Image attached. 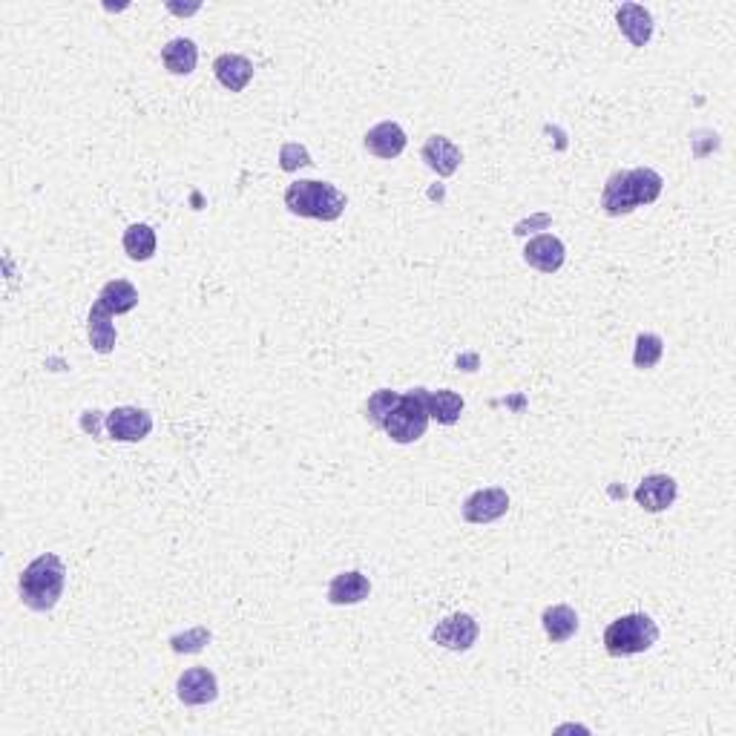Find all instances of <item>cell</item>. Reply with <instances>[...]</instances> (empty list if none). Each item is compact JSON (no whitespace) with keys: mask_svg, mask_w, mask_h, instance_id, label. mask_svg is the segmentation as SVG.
I'll return each instance as SVG.
<instances>
[{"mask_svg":"<svg viewBox=\"0 0 736 736\" xmlns=\"http://www.w3.org/2000/svg\"><path fill=\"white\" fill-rule=\"evenodd\" d=\"M541 624H544V633L550 636V642L564 644L578 633V613L570 604H552L544 610Z\"/></svg>","mask_w":736,"mask_h":736,"instance_id":"17","label":"cell"},{"mask_svg":"<svg viewBox=\"0 0 736 736\" xmlns=\"http://www.w3.org/2000/svg\"><path fill=\"white\" fill-rule=\"evenodd\" d=\"M176 693H179V699H182L184 705L199 708V705L216 702V696H219V682H216L213 670H207V667H190V670H184L182 676H179Z\"/></svg>","mask_w":736,"mask_h":736,"instance_id":"9","label":"cell"},{"mask_svg":"<svg viewBox=\"0 0 736 736\" xmlns=\"http://www.w3.org/2000/svg\"><path fill=\"white\" fill-rule=\"evenodd\" d=\"M524 259H527L529 268H535L541 274H555V271H561V265L567 259V248L558 236L544 233V236L529 239L527 248H524Z\"/></svg>","mask_w":736,"mask_h":736,"instance_id":"10","label":"cell"},{"mask_svg":"<svg viewBox=\"0 0 736 736\" xmlns=\"http://www.w3.org/2000/svg\"><path fill=\"white\" fill-rule=\"evenodd\" d=\"M662 354H665V340L659 334H639L633 348V366L639 371H650L659 366Z\"/></svg>","mask_w":736,"mask_h":736,"instance_id":"23","label":"cell"},{"mask_svg":"<svg viewBox=\"0 0 736 736\" xmlns=\"http://www.w3.org/2000/svg\"><path fill=\"white\" fill-rule=\"evenodd\" d=\"M676 495H679V486L670 475H647L633 492L636 504L642 506L644 512H665L673 506Z\"/></svg>","mask_w":736,"mask_h":736,"instance_id":"11","label":"cell"},{"mask_svg":"<svg viewBox=\"0 0 736 736\" xmlns=\"http://www.w3.org/2000/svg\"><path fill=\"white\" fill-rule=\"evenodd\" d=\"M420 156H423V161L435 170L437 176H443V179H449V176L460 167V161H463V153H460L458 144L446 136L426 138Z\"/></svg>","mask_w":736,"mask_h":736,"instance_id":"14","label":"cell"},{"mask_svg":"<svg viewBox=\"0 0 736 736\" xmlns=\"http://www.w3.org/2000/svg\"><path fill=\"white\" fill-rule=\"evenodd\" d=\"M345 199L343 190H337L334 184L328 182H311V179H302V182L288 184L285 190V207L302 216V219H320V222H334L343 216Z\"/></svg>","mask_w":736,"mask_h":736,"instance_id":"3","label":"cell"},{"mask_svg":"<svg viewBox=\"0 0 736 736\" xmlns=\"http://www.w3.org/2000/svg\"><path fill=\"white\" fill-rule=\"evenodd\" d=\"M87 334H90L92 351H98V354H110V351L115 348L118 334H115L113 314H110V311H104L98 302L92 305L90 320H87Z\"/></svg>","mask_w":736,"mask_h":736,"instance_id":"20","label":"cell"},{"mask_svg":"<svg viewBox=\"0 0 736 736\" xmlns=\"http://www.w3.org/2000/svg\"><path fill=\"white\" fill-rule=\"evenodd\" d=\"M21 601L35 613H49L67 587V567L55 552L38 555L32 564H26L21 575Z\"/></svg>","mask_w":736,"mask_h":736,"instance_id":"2","label":"cell"},{"mask_svg":"<svg viewBox=\"0 0 736 736\" xmlns=\"http://www.w3.org/2000/svg\"><path fill=\"white\" fill-rule=\"evenodd\" d=\"M426 406H429V417L437 420L440 426H452L458 423L460 412H463V397L458 391L440 389L426 394Z\"/></svg>","mask_w":736,"mask_h":736,"instance_id":"21","label":"cell"},{"mask_svg":"<svg viewBox=\"0 0 736 736\" xmlns=\"http://www.w3.org/2000/svg\"><path fill=\"white\" fill-rule=\"evenodd\" d=\"M104 426L118 443H138L153 432V417H150V412L136 409V406H118L107 414Z\"/></svg>","mask_w":736,"mask_h":736,"instance_id":"7","label":"cell"},{"mask_svg":"<svg viewBox=\"0 0 736 736\" xmlns=\"http://www.w3.org/2000/svg\"><path fill=\"white\" fill-rule=\"evenodd\" d=\"M426 389H414L400 394L397 406L391 409V414L383 420V432L394 440V443H414L426 435L429 429V406H426Z\"/></svg>","mask_w":736,"mask_h":736,"instance_id":"5","label":"cell"},{"mask_svg":"<svg viewBox=\"0 0 736 736\" xmlns=\"http://www.w3.org/2000/svg\"><path fill=\"white\" fill-rule=\"evenodd\" d=\"M662 187H665V179L656 170H650V167L619 170L604 184L601 210L607 216H627L636 207L653 205L662 196Z\"/></svg>","mask_w":736,"mask_h":736,"instance_id":"1","label":"cell"},{"mask_svg":"<svg viewBox=\"0 0 736 736\" xmlns=\"http://www.w3.org/2000/svg\"><path fill=\"white\" fill-rule=\"evenodd\" d=\"M368 596H371V581H368V575L357 573V570L334 575L331 584H328V601L337 604V607L360 604V601H366Z\"/></svg>","mask_w":736,"mask_h":736,"instance_id":"16","label":"cell"},{"mask_svg":"<svg viewBox=\"0 0 736 736\" xmlns=\"http://www.w3.org/2000/svg\"><path fill=\"white\" fill-rule=\"evenodd\" d=\"M213 72H216V81L230 92H242L253 81V64L245 55H236V52H225L213 61Z\"/></svg>","mask_w":736,"mask_h":736,"instance_id":"15","label":"cell"},{"mask_svg":"<svg viewBox=\"0 0 736 736\" xmlns=\"http://www.w3.org/2000/svg\"><path fill=\"white\" fill-rule=\"evenodd\" d=\"M121 245H124V253L133 262H147L156 253V230L150 228V225H130V228L124 230Z\"/></svg>","mask_w":736,"mask_h":736,"instance_id":"22","label":"cell"},{"mask_svg":"<svg viewBox=\"0 0 736 736\" xmlns=\"http://www.w3.org/2000/svg\"><path fill=\"white\" fill-rule=\"evenodd\" d=\"M207 642H210V630L207 627H193V630H187L182 636H173L170 647L176 653H199Z\"/></svg>","mask_w":736,"mask_h":736,"instance_id":"25","label":"cell"},{"mask_svg":"<svg viewBox=\"0 0 736 736\" xmlns=\"http://www.w3.org/2000/svg\"><path fill=\"white\" fill-rule=\"evenodd\" d=\"M509 512V495L501 486L478 489L463 501V521L466 524H492Z\"/></svg>","mask_w":736,"mask_h":736,"instance_id":"6","label":"cell"},{"mask_svg":"<svg viewBox=\"0 0 736 736\" xmlns=\"http://www.w3.org/2000/svg\"><path fill=\"white\" fill-rule=\"evenodd\" d=\"M279 164H282V170H297V167L311 164V156H308V150L299 147V144H285L282 153H279Z\"/></svg>","mask_w":736,"mask_h":736,"instance_id":"26","label":"cell"},{"mask_svg":"<svg viewBox=\"0 0 736 736\" xmlns=\"http://www.w3.org/2000/svg\"><path fill=\"white\" fill-rule=\"evenodd\" d=\"M397 400H400V394L391 389H380L374 391L371 397H368V406H366V417L374 423V426H383V420L389 417L391 409L397 406Z\"/></svg>","mask_w":736,"mask_h":736,"instance_id":"24","label":"cell"},{"mask_svg":"<svg viewBox=\"0 0 736 736\" xmlns=\"http://www.w3.org/2000/svg\"><path fill=\"white\" fill-rule=\"evenodd\" d=\"M167 9H170V12H176V15H193V12H199V3H193V6H176V3H167Z\"/></svg>","mask_w":736,"mask_h":736,"instance_id":"27","label":"cell"},{"mask_svg":"<svg viewBox=\"0 0 736 736\" xmlns=\"http://www.w3.org/2000/svg\"><path fill=\"white\" fill-rule=\"evenodd\" d=\"M98 305H101L104 311H110L113 317L130 314V311L138 305L136 285L127 282V279H113V282H107V285L101 288V294H98Z\"/></svg>","mask_w":736,"mask_h":736,"instance_id":"18","label":"cell"},{"mask_svg":"<svg viewBox=\"0 0 736 736\" xmlns=\"http://www.w3.org/2000/svg\"><path fill=\"white\" fill-rule=\"evenodd\" d=\"M161 61H164L167 72H173V75H190L199 64V46L190 38H173L161 49Z\"/></svg>","mask_w":736,"mask_h":736,"instance_id":"19","label":"cell"},{"mask_svg":"<svg viewBox=\"0 0 736 736\" xmlns=\"http://www.w3.org/2000/svg\"><path fill=\"white\" fill-rule=\"evenodd\" d=\"M366 150L377 159L391 161L406 150V133L397 121H380L366 133Z\"/></svg>","mask_w":736,"mask_h":736,"instance_id":"12","label":"cell"},{"mask_svg":"<svg viewBox=\"0 0 736 736\" xmlns=\"http://www.w3.org/2000/svg\"><path fill=\"white\" fill-rule=\"evenodd\" d=\"M659 642V624L647 613H630L621 619L610 621L604 630V650L616 659L639 656Z\"/></svg>","mask_w":736,"mask_h":736,"instance_id":"4","label":"cell"},{"mask_svg":"<svg viewBox=\"0 0 736 736\" xmlns=\"http://www.w3.org/2000/svg\"><path fill=\"white\" fill-rule=\"evenodd\" d=\"M616 23H619L621 35L636 46V49L650 44V38H653V15L644 6H639V3H621L619 12H616Z\"/></svg>","mask_w":736,"mask_h":736,"instance_id":"13","label":"cell"},{"mask_svg":"<svg viewBox=\"0 0 736 736\" xmlns=\"http://www.w3.org/2000/svg\"><path fill=\"white\" fill-rule=\"evenodd\" d=\"M478 636H481V627H478V621L472 619L469 613H452V616H446L443 621H437V627L432 630V639L440 647L460 650V653L478 642Z\"/></svg>","mask_w":736,"mask_h":736,"instance_id":"8","label":"cell"}]
</instances>
